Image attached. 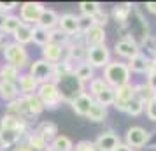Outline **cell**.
Instances as JSON below:
<instances>
[{"label": "cell", "mask_w": 156, "mask_h": 151, "mask_svg": "<svg viewBox=\"0 0 156 151\" xmlns=\"http://www.w3.org/2000/svg\"><path fill=\"white\" fill-rule=\"evenodd\" d=\"M77 9H79V13H81V16H90V18H93L102 9V4L100 2H88L86 0V2H79Z\"/></svg>", "instance_id": "8d00e7d4"}, {"label": "cell", "mask_w": 156, "mask_h": 151, "mask_svg": "<svg viewBox=\"0 0 156 151\" xmlns=\"http://www.w3.org/2000/svg\"><path fill=\"white\" fill-rule=\"evenodd\" d=\"M107 116H109L107 107L100 106L97 102H93V106L90 107V113L86 114V120H90L91 123H104L107 120Z\"/></svg>", "instance_id": "484cf974"}, {"label": "cell", "mask_w": 156, "mask_h": 151, "mask_svg": "<svg viewBox=\"0 0 156 151\" xmlns=\"http://www.w3.org/2000/svg\"><path fill=\"white\" fill-rule=\"evenodd\" d=\"M25 141H27V144H28L34 151H44L49 146V142H48L44 137L39 135L35 130H30L28 134H27V137H25Z\"/></svg>", "instance_id": "f1b7e54d"}, {"label": "cell", "mask_w": 156, "mask_h": 151, "mask_svg": "<svg viewBox=\"0 0 156 151\" xmlns=\"http://www.w3.org/2000/svg\"><path fill=\"white\" fill-rule=\"evenodd\" d=\"M0 67H2V63H0Z\"/></svg>", "instance_id": "9f6ffc18"}, {"label": "cell", "mask_w": 156, "mask_h": 151, "mask_svg": "<svg viewBox=\"0 0 156 151\" xmlns=\"http://www.w3.org/2000/svg\"><path fill=\"white\" fill-rule=\"evenodd\" d=\"M58 28L65 32L67 35H77L81 34V27H79V16L74 13H63L60 14V23H58Z\"/></svg>", "instance_id": "7c38bea8"}, {"label": "cell", "mask_w": 156, "mask_h": 151, "mask_svg": "<svg viewBox=\"0 0 156 151\" xmlns=\"http://www.w3.org/2000/svg\"><path fill=\"white\" fill-rule=\"evenodd\" d=\"M102 77L105 79V83L111 88H118V86L132 83V72L128 69L126 62H123V60H112L104 69Z\"/></svg>", "instance_id": "6da1fadb"}, {"label": "cell", "mask_w": 156, "mask_h": 151, "mask_svg": "<svg viewBox=\"0 0 156 151\" xmlns=\"http://www.w3.org/2000/svg\"><path fill=\"white\" fill-rule=\"evenodd\" d=\"M20 95H21V93H20V88H18V84H12V83H4V81H2V88H0V99L5 102V104L16 100Z\"/></svg>", "instance_id": "83f0119b"}, {"label": "cell", "mask_w": 156, "mask_h": 151, "mask_svg": "<svg viewBox=\"0 0 156 151\" xmlns=\"http://www.w3.org/2000/svg\"><path fill=\"white\" fill-rule=\"evenodd\" d=\"M20 74L21 72L14 69L12 65L9 63H4L0 67V79L4 83H12V84H18V79H20Z\"/></svg>", "instance_id": "4dcf8cb0"}, {"label": "cell", "mask_w": 156, "mask_h": 151, "mask_svg": "<svg viewBox=\"0 0 156 151\" xmlns=\"http://www.w3.org/2000/svg\"><path fill=\"white\" fill-rule=\"evenodd\" d=\"M41 51H42V60H46L51 65L60 63L65 56V48L58 46V44H53V42H48L44 48H41Z\"/></svg>", "instance_id": "ffe728a7"}, {"label": "cell", "mask_w": 156, "mask_h": 151, "mask_svg": "<svg viewBox=\"0 0 156 151\" xmlns=\"http://www.w3.org/2000/svg\"><path fill=\"white\" fill-rule=\"evenodd\" d=\"M37 97L41 99V102L44 104V107L48 109V111H55V109H58L63 104L60 88H58V84L53 83V81L42 83V84L39 86V90H37Z\"/></svg>", "instance_id": "3957f363"}, {"label": "cell", "mask_w": 156, "mask_h": 151, "mask_svg": "<svg viewBox=\"0 0 156 151\" xmlns=\"http://www.w3.org/2000/svg\"><path fill=\"white\" fill-rule=\"evenodd\" d=\"M86 51H88V48L84 46V42L83 41H76V42H72L65 48V60H69L70 63L74 65H79L83 63V62H86Z\"/></svg>", "instance_id": "8fae6325"}, {"label": "cell", "mask_w": 156, "mask_h": 151, "mask_svg": "<svg viewBox=\"0 0 156 151\" xmlns=\"http://www.w3.org/2000/svg\"><path fill=\"white\" fill-rule=\"evenodd\" d=\"M146 83L149 84V88H151L153 92H156V72L149 70L147 74H146Z\"/></svg>", "instance_id": "7dc6e473"}, {"label": "cell", "mask_w": 156, "mask_h": 151, "mask_svg": "<svg viewBox=\"0 0 156 151\" xmlns=\"http://www.w3.org/2000/svg\"><path fill=\"white\" fill-rule=\"evenodd\" d=\"M133 4H130V2H121V4H116L109 13H111V18H112L114 21L118 23V27H126L128 20H130V14H132V11H133Z\"/></svg>", "instance_id": "4fadbf2b"}, {"label": "cell", "mask_w": 156, "mask_h": 151, "mask_svg": "<svg viewBox=\"0 0 156 151\" xmlns=\"http://www.w3.org/2000/svg\"><path fill=\"white\" fill-rule=\"evenodd\" d=\"M58 88H60V93H62L63 102H67V104H70L77 95H81L83 92H86L84 84H83L79 79H76V76H74V74L63 77V79L58 83Z\"/></svg>", "instance_id": "52a82bcc"}, {"label": "cell", "mask_w": 156, "mask_h": 151, "mask_svg": "<svg viewBox=\"0 0 156 151\" xmlns=\"http://www.w3.org/2000/svg\"><path fill=\"white\" fill-rule=\"evenodd\" d=\"M49 42L53 44H58L62 48H67L70 44V35H67L65 32H62L60 28H55L49 32Z\"/></svg>", "instance_id": "f35d334b"}, {"label": "cell", "mask_w": 156, "mask_h": 151, "mask_svg": "<svg viewBox=\"0 0 156 151\" xmlns=\"http://www.w3.org/2000/svg\"><path fill=\"white\" fill-rule=\"evenodd\" d=\"M58 23H60V14H58L55 9L46 7L42 11L41 18H39V21H37V27H41V28L51 32V30L58 28Z\"/></svg>", "instance_id": "7402d4cb"}, {"label": "cell", "mask_w": 156, "mask_h": 151, "mask_svg": "<svg viewBox=\"0 0 156 151\" xmlns=\"http://www.w3.org/2000/svg\"><path fill=\"white\" fill-rule=\"evenodd\" d=\"M93 142L97 146V151H114L121 144V137L114 130H104L97 135Z\"/></svg>", "instance_id": "30bf717a"}, {"label": "cell", "mask_w": 156, "mask_h": 151, "mask_svg": "<svg viewBox=\"0 0 156 151\" xmlns=\"http://www.w3.org/2000/svg\"><path fill=\"white\" fill-rule=\"evenodd\" d=\"M74 151H97V146L90 139H83L74 144Z\"/></svg>", "instance_id": "ee69618b"}, {"label": "cell", "mask_w": 156, "mask_h": 151, "mask_svg": "<svg viewBox=\"0 0 156 151\" xmlns=\"http://www.w3.org/2000/svg\"><path fill=\"white\" fill-rule=\"evenodd\" d=\"M139 46H140V51L146 56L156 58V35H153V34L146 35L140 42H139Z\"/></svg>", "instance_id": "d6a6232c"}, {"label": "cell", "mask_w": 156, "mask_h": 151, "mask_svg": "<svg viewBox=\"0 0 156 151\" xmlns=\"http://www.w3.org/2000/svg\"><path fill=\"white\" fill-rule=\"evenodd\" d=\"M151 137H153V134H151L147 128H144L140 125H133V127H130V128L126 130V134H125V144L130 146L133 151H140L149 144Z\"/></svg>", "instance_id": "5b68a950"}, {"label": "cell", "mask_w": 156, "mask_h": 151, "mask_svg": "<svg viewBox=\"0 0 156 151\" xmlns=\"http://www.w3.org/2000/svg\"><path fill=\"white\" fill-rule=\"evenodd\" d=\"M44 9H46V5L42 2H23V4H20V14L18 16L25 25L35 27Z\"/></svg>", "instance_id": "ba28073f"}, {"label": "cell", "mask_w": 156, "mask_h": 151, "mask_svg": "<svg viewBox=\"0 0 156 151\" xmlns=\"http://www.w3.org/2000/svg\"><path fill=\"white\" fill-rule=\"evenodd\" d=\"M105 41H107V32L105 28H100V27H91L90 30H86L83 34V42H84L86 48L105 44Z\"/></svg>", "instance_id": "e0dca14e"}, {"label": "cell", "mask_w": 156, "mask_h": 151, "mask_svg": "<svg viewBox=\"0 0 156 151\" xmlns=\"http://www.w3.org/2000/svg\"><path fill=\"white\" fill-rule=\"evenodd\" d=\"M114 151H133V149H132L130 146H126V144H125L123 141H121V144H119V146H118V148H116Z\"/></svg>", "instance_id": "f907efd6"}, {"label": "cell", "mask_w": 156, "mask_h": 151, "mask_svg": "<svg viewBox=\"0 0 156 151\" xmlns=\"http://www.w3.org/2000/svg\"><path fill=\"white\" fill-rule=\"evenodd\" d=\"M144 109H146V106L142 104L137 97H133L132 100L128 102V107H126V114L128 116H133V118H137V116L144 114Z\"/></svg>", "instance_id": "60d3db41"}, {"label": "cell", "mask_w": 156, "mask_h": 151, "mask_svg": "<svg viewBox=\"0 0 156 151\" xmlns=\"http://www.w3.org/2000/svg\"><path fill=\"white\" fill-rule=\"evenodd\" d=\"M49 146H51L53 151H74V142H72V139L67 137V135H62V134H58V135L49 142Z\"/></svg>", "instance_id": "f546056e"}, {"label": "cell", "mask_w": 156, "mask_h": 151, "mask_svg": "<svg viewBox=\"0 0 156 151\" xmlns=\"http://www.w3.org/2000/svg\"><path fill=\"white\" fill-rule=\"evenodd\" d=\"M41 86V83L37 79H34V76H30L28 72L25 70L20 74V79H18V88H20V93L23 97H28V95H35L37 90Z\"/></svg>", "instance_id": "d6986e66"}, {"label": "cell", "mask_w": 156, "mask_h": 151, "mask_svg": "<svg viewBox=\"0 0 156 151\" xmlns=\"http://www.w3.org/2000/svg\"><path fill=\"white\" fill-rule=\"evenodd\" d=\"M112 53L119 58V60H126L128 62L130 58H133L135 55L140 53V46H139V42H137L130 34H123V37L114 42Z\"/></svg>", "instance_id": "8992f818"}, {"label": "cell", "mask_w": 156, "mask_h": 151, "mask_svg": "<svg viewBox=\"0 0 156 151\" xmlns=\"http://www.w3.org/2000/svg\"><path fill=\"white\" fill-rule=\"evenodd\" d=\"M49 42V32L41 27H32V44H37L39 48H44Z\"/></svg>", "instance_id": "d590c367"}, {"label": "cell", "mask_w": 156, "mask_h": 151, "mask_svg": "<svg viewBox=\"0 0 156 151\" xmlns=\"http://www.w3.org/2000/svg\"><path fill=\"white\" fill-rule=\"evenodd\" d=\"M151 72H156V58H151Z\"/></svg>", "instance_id": "f5cc1de1"}, {"label": "cell", "mask_w": 156, "mask_h": 151, "mask_svg": "<svg viewBox=\"0 0 156 151\" xmlns=\"http://www.w3.org/2000/svg\"><path fill=\"white\" fill-rule=\"evenodd\" d=\"M21 25H23V21L20 20L18 14H7V18H5V21H4V25H2L0 30H2L4 35H12Z\"/></svg>", "instance_id": "1f68e13d"}, {"label": "cell", "mask_w": 156, "mask_h": 151, "mask_svg": "<svg viewBox=\"0 0 156 151\" xmlns=\"http://www.w3.org/2000/svg\"><path fill=\"white\" fill-rule=\"evenodd\" d=\"M79 27H81V32L84 34L86 30H90L95 25H93V20L90 16H79Z\"/></svg>", "instance_id": "bcb514c9"}, {"label": "cell", "mask_w": 156, "mask_h": 151, "mask_svg": "<svg viewBox=\"0 0 156 151\" xmlns=\"http://www.w3.org/2000/svg\"><path fill=\"white\" fill-rule=\"evenodd\" d=\"M2 55H4V60H5V63L12 65L14 69H18L20 72H25L28 69L30 65V53L28 49L25 48V46H20V44L12 42V41H7L5 44V48L2 51Z\"/></svg>", "instance_id": "7a4b0ae2"}, {"label": "cell", "mask_w": 156, "mask_h": 151, "mask_svg": "<svg viewBox=\"0 0 156 151\" xmlns=\"http://www.w3.org/2000/svg\"><path fill=\"white\" fill-rule=\"evenodd\" d=\"M5 44H7V39H5V35H4V34H2V30H0V51H4Z\"/></svg>", "instance_id": "816d5d0a"}, {"label": "cell", "mask_w": 156, "mask_h": 151, "mask_svg": "<svg viewBox=\"0 0 156 151\" xmlns=\"http://www.w3.org/2000/svg\"><path fill=\"white\" fill-rule=\"evenodd\" d=\"M86 62L91 65L93 69H105L107 65L112 62V49L107 44H100V46H93L88 48L86 51Z\"/></svg>", "instance_id": "277c9868"}, {"label": "cell", "mask_w": 156, "mask_h": 151, "mask_svg": "<svg viewBox=\"0 0 156 151\" xmlns=\"http://www.w3.org/2000/svg\"><path fill=\"white\" fill-rule=\"evenodd\" d=\"M107 88H111V86L105 83V79H104V77H95L93 81H90V86H88V90H86V92H88V93L95 99V97H98L102 92H105Z\"/></svg>", "instance_id": "74e56055"}, {"label": "cell", "mask_w": 156, "mask_h": 151, "mask_svg": "<svg viewBox=\"0 0 156 151\" xmlns=\"http://www.w3.org/2000/svg\"><path fill=\"white\" fill-rule=\"evenodd\" d=\"M133 86H135V97H137L144 106L154 97V92L149 88V84L146 83V81H144V83H137V84H133Z\"/></svg>", "instance_id": "e575fe53"}, {"label": "cell", "mask_w": 156, "mask_h": 151, "mask_svg": "<svg viewBox=\"0 0 156 151\" xmlns=\"http://www.w3.org/2000/svg\"><path fill=\"white\" fill-rule=\"evenodd\" d=\"M16 7H20L18 2H0V13H4V14H12Z\"/></svg>", "instance_id": "f6af8a7d"}, {"label": "cell", "mask_w": 156, "mask_h": 151, "mask_svg": "<svg viewBox=\"0 0 156 151\" xmlns=\"http://www.w3.org/2000/svg\"><path fill=\"white\" fill-rule=\"evenodd\" d=\"M146 11L149 14L156 16V2H146Z\"/></svg>", "instance_id": "681fc988"}, {"label": "cell", "mask_w": 156, "mask_h": 151, "mask_svg": "<svg viewBox=\"0 0 156 151\" xmlns=\"http://www.w3.org/2000/svg\"><path fill=\"white\" fill-rule=\"evenodd\" d=\"M93 102H95V99H93L91 95L88 93V92H83V93L77 95V97H76V99L69 104V106H70L72 111H74L77 116L86 118V114L90 113V107L93 106Z\"/></svg>", "instance_id": "2e32d148"}, {"label": "cell", "mask_w": 156, "mask_h": 151, "mask_svg": "<svg viewBox=\"0 0 156 151\" xmlns=\"http://www.w3.org/2000/svg\"><path fill=\"white\" fill-rule=\"evenodd\" d=\"M27 72H28L30 76H34V79H37L42 84V83L51 81V77H53V65L48 63L42 58H37V60H32L30 62Z\"/></svg>", "instance_id": "9c48e42d"}, {"label": "cell", "mask_w": 156, "mask_h": 151, "mask_svg": "<svg viewBox=\"0 0 156 151\" xmlns=\"http://www.w3.org/2000/svg\"><path fill=\"white\" fill-rule=\"evenodd\" d=\"M12 151H34V149H32L28 144H27V141L23 139L21 142H18V144L14 146V148H12Z\"/></svg>", "instance_id": "c3c4849f"}, {"label": "cell", "mask_w": 156, "mask_h": 151, "mask_svg": "<svg viewBox=\"0 0 156 151\" xmlns=\"http://www.w3.org/2000/svg\"><path fill=\"white\" fill-rule=\"evenodd\" d=\"M114 100H116V95H114V88H107L105 92H102L98 97H95V102L104 106V107H111L114 106Z\"/></svg>", "instance_id": "ab89813d"}, {"label": "cell", "mask_w": 156, "mask_h": 151, "mask_svg": "<svg viewBox=\"0 0 156 151\" xmlns=\"http://www.w3.org/2000/svg\"><path fill=\"white\" fill-rule=\"evenodd\" d=\"M114 95H116V100L130 102L135 97V86H133V83H128V84H123V86L114 88Z\"/></svg>", "instance_id": "836d02e7"}, {"label": "cell", "mask_w": 156, "mask_h": 151, "mask_svg": "<svg viewBox=\"0 0 156 151\" xmlns=\"http://www.w3.org/2000/svg\"><path fill=\"white\" fill-rule=\"evenodd\" d=\"M5 113L7 114H12L16 116V118H21V120H25L27 123H30L34 118L28 114V107H27V100H25V97L23 95H20L16 100L9 102L7 106H5Z\"/></svg>", "instance_id": "9a60e30c"}, {"label": "cell", "mask_w": 156, "mask_h": 151, "mask_svg": "<svg viewBox=\"0 0 156 151\" xmlns=\"http://www.w3.org/2000/svg\"><path fill=\"white\" fill-rule=\"evenodd\" d=\"M91 20H93V25H95V27L105 28V27H107V23H109V20H111V13H109L107 9L102 7V9L98 11V13H97V14L93 16Z\"/></svg>", "instance_id": "b9f144b4"}, {"label": "cell", "mask_w": 156, "mask_h": 151, "mask_svg": "<svg viewBox=\"0 0 156 151\" xmlns=\"http://www.w3.org/2000/svg\"><path fill=\"white\" fill-rule=\"evenodd\" d=\"M0 88H2V79H0Z\"/></svg>", "instance_id": "11a10c76"}, {"label": "cell", "mask_w": 156, "mask_h": 151, "mask_svg": "<svg viewBox=\"0 0 156 151\" xmlns=\"http://www.w3.org/2000/svg\"><path fill=\"white\" fill-rule=\"evenodd\" d=\"M34 130H35L41 137H44L48 142H51V141L58 135V125L55 121H49V120H44V121H41Z\"/></svg>", "instance_id": "603a6c76"}, {"label": "cell", "mask_w": 156, "mask_h": 151, "mask_svg": "<svg viewBox=\"0 0 156 151\" xmlns=\"http://www.w3.org/2000/svg\"><path fill=\"white\" fill-rule=\"evenodd\" d=\"M5 18H7V14L0 13V28H2V25H4V21H5Z\"/></svg>", "instance_id": "db71d44e"}, {"label": "cell", "mask_w": 156, "mask_h": 151, "mask_svg": "<svg viewBox=\"0 0 156 151\" xmlns=\"http://www.w3.org/2000/svg\"><path fill=\"white\" fill-rule=\"evenodd\" d=\"M74 76H76V79H79L83 84H84V83H90V81H93L97 77V76H95V69H93L88 62H83V63L76 65Z\"/></svg>", "instance_id": "cb8c5ba5"}, {"label": "cell", "mask_w": 156, "mask_h": 151, "mask_svg": "<svg viewBox=\"0 0 156 151\" xmlns=\"http://www.w3.org/2000/svg\"><path fill=\"white\" fill-rule=\"evenodd\" d=\"M0 128H5V130H16V132H21V134H28L30 130V123H27L21 118H16L12 114H7L4 113V116L0 118Z\"/></svg>", "instance_id": "5bb4252c"}, {"label": "cell", "mask_w": 156, "mask_h": 151, "mask_svg": "<svg viewBox=\"0 0 156 151\" xmlns=\"http://www.w3.org/2000/svg\"><path fill=\"white\" fill-rule=\"evenodd\" d=\"M25 134L16 132V130H5L0 128V151H5L9 148H14L18 142H21L25 139Z\"/></svg>", "instance_id": "44dd1931"}, {"label": "cell", "mask_w": 156, "mask_h": 151, "mask_svg": "<svg viewBox=\"0 0 156 151\" xmlns=\"http://www.w3.org/2000/svg\"><path fill=\"white\" fill-rule=\"evenodd\" d=\"M128 69H130V72L132 74H147L149 70H151V58L146 56L144 53H139V55H135L133 58H130L126 62Z\"/></svg>", "instance_id": "ac0fdd59"}, {"label": "cell", "mask_w": 156, "mask_h": 151, "mask_svg": "<svg viewBox=\"0 0 156 151\" xmlns=\"http://www.w3.org/2000/svg\"><path fill=\"white\" fill-rule=\"evenodd\" d=\"M25 100H27V107H28V114L35 120V118H39V116L42 114L44 111H46V107H44V104L41 102V99L35 95H28V97H25Z\"/></svg>", "instance_id": "4316f807"}, {"label": "cell", "mask_w": 156, "mask_h": 151, "mask_svg": "<svg viewBox=\"0 0 156 151\" xmlns=\"http://www.w3.org/2000/svg\"><path fill=\"white\" fill-rule=\"evenodd\" d=\"M144 113H146V116H147L149 121H154L156 123V92H154V97H153V99L146 104Z\"/></svg>", "instance_id": "7bdbcfd3"}, {"label": "cell", "mask_w": 156, "mask_h": 151, "mask_svg": "<svg viewBox=\"0 0 156 151\" xmlns=\"http://www.w3.org/2000/svg\"><path fill=\"white\" fill-rule=\"evenodd\" d=\"M12 42L20 44V46H25V48L28 44H32V27L23 23L21 27L12 34Z\"/></svg>", "instance_id": "d4e9b609"}]
</instances>
